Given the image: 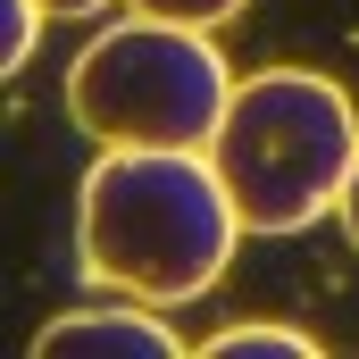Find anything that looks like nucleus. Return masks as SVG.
<instances>
[{
    "label": "nucleus",
    "mask_w": 359,
    "mask_h": 359,
    "mask_svg": "<svg viewBox=\"0 0 359 359\" xmlns=\"http://www.w3.org/2000/svg\"><path fill=\"white\" fill-rule=\"evenodd\" d=\"M334 217H343V234L359 243V168H351V184H343V209H334Z\"/></svg>",
    "instance_id": "8"
},
{
    "label": "nucleus",
    "mask_w": 359,
    "mask_h": 359,
    "mask_svg": "<svg viewBox=\"0 0 359 359\" xmlns=\"http://www.w3.org/2000/svg\"><path fill=\"white\" fill-rule=\"evenodd\" d=\"M234 100V67L209 25L126 8L67 67V117L100 151H209Z\"/></svg>",
    "instance_id": "3"
},
{
    "label": "nucleus",
    "mask_w": 359,
    "mask_h": 359,
    "mask_svg": "<svg viewBox=\"0 0 359 359\" xmlns=\"http://www.w3.org/2000/svg\"><path fill=\"white\" fill-rule=\"evenodd\" d=\"M42 25H50V0H0V67H8V76L34 59Z\"/></svg>",
    "instance_id": "6"
},
{
    "label": "nucleus",
    "mask_w": 359,
    "mask_h": 359,
    "mask_svg": "<svg viewBox=\"0 0 359 359\" xmlns=\"http://www.w3.org/2000/svg\"><path fill=\"white\" fill-rule=\"evenodd\" d=\"M126 8H142V17H176V25H209V34H217V25H234L251 0H126Z\"/></svg>",
    "instance_id": "7"
},
{
    "label": "nucleus",
    "mask_w": 359,
    "mask_h": 359,
    "mask_svg": "<svg viewBox=\"0 0 359 359\" xmlns=\"http://www.w3.org/2000/svg\"><path fill=\"white\" fill-rule=\"evenodd\" d=\"M209 359H318V334H301V326H217Z\"/></svg>",
    "instance_id": "5"
},
{
    "label": "nucleus",
    "mask_w": 359,
    "mask_h": 359,
    "mask_svg": "<svg viewBox=\"0 0 359 359\" xmlns=\"http://www.w3.org/2000/svg\"><path fill=\"white\" fill-rule=\"evenodd\" d=\"M109 0H50V17H100Z\"/></svg>",
    "instance_id": "9"
},
{
    "label": "nucleus",
    "mask_w": 359,
    "mask_h": 359,
    "mask_svg": "<svg viewBox=\"0 0 359 359\" xmlns=\"http://www.w3.org/2000/svg\"><path fill=\"white\" fill-rule=\"evenodd\" d=\"M126 301V292H117ZM67 309V318H50L42 334H34V359H176L184 334L151 309V301H134V309Z\"/></svg>",
    "instance_id": "4"
},
{
    "label": "nucleus",
    "mask_w": 359,
    "mask_h": 359,
    "mask_svg": "<svg viewBox=\"0 0 359 359\" xmlns=\"http://www.w3.org/2000/svg\"><path fill=\"white\" fill-rule=\"evenodd\" d=\"M209 159L251 234H309L343 209L359 168V109L318 67H259L251 84H234Z\"/></svg>",
    "instance_id": "2"
},
{
    "label": "nucleus",
    "mask_w": 359,
    "mask_h": 359,
    "mask_svg": "<svg viewBox=\"0 0 359 359\" xmlns=\"http://www.w3.org/2000/svg\"><path fill=\"white\" fill-rule=\"evenodd\" d=\"M76 243L92 284L184 309L234 268L243 209L209 151H100L76 192Z\"/></svg>",
    "instance_id": "1"
}]
</instances>
